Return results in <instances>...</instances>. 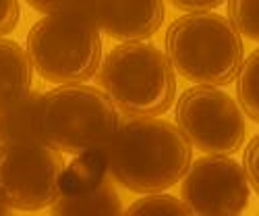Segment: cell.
<instances>
[{"mask_svg":"<svg viewBox=\"0 0 259 216\" xmlns=\"http://www.w3.org/2000/svg\"><path fill=\"white\" fill-rule=\"evenodd\" d=\"M19 15V0H0V38L17 27Z\"/></svg>","mask_w":259,"mask_h":216,"instance_id":"cell-17","label":"cell"},{"mask_svg":"<svg viewBox=\"0 0 259 216\" xmlns=\"http://www.w3.org/2000/svg\"><path fill=\"white\" fill-rule=\"evenodd\" d=\"M124 214H135V216H143V214H158V216H187L191 214L189 206L175 198V196H164V193H149V196L133 202L126 210H122Z\"/></svg>","mask_w":259,"mask_h":216,"instance_id":"cell-14","label":"cell"},{"mask_svg":"<svg viewBox=\"0 0 259 216\" xmlns=\"http://www.w3.org/2000/svg\"><path fill=\"white\" fill-rule=\"evenodd\" d=\"M177 127L205 154H234L245 141V117L241 106L218 85L197 83L177 102Z\"/></svg>","mask_w":259,"mask_h":216,"instance_id":"cell-6","label":"cell"},{"mask_svg":"<svg viewBox=\"0 0 259 216\" xmlns=\"http://www.w3.org/2000/svg\"><path fill=\"white\" fill-rule=\"evenodd\" d=\"M243 40L234 25L215 13H191L168 27L166 56L183 79L228 85L243 64Z\"/></svg>","mask_w":259,"mask_h":216,"instance_id":"cell-3","label":"cell"},{"mask_svg":"<svg viewBox=\"0 0 259 216\" xmlns=\"http://www.w3.org/2000/svg\"><path fill=\"white\" fill-rule=\"evenodd\" d=\"M33 64L17 42L0 38V111L31 92Z\"/></svg>","mask_w":259,"mask_h":216,"instance_id":"cell-11","label":"cell"},{"mask_svg":"<svg viewBox=\"0 0 259 216\" xmlns=\"http://www.w3.org/2000/svg\"><path fill=\"white\" fill-rule=\"evenodd\" d=\"M100 154L112 181L135 193H156L185 177L193 150L177 125L156 117H126Z\"/></svg>","mask_w":259,"mask_h":216,"instance_id":"cell-1","label":"cell"},{"mask_svg":"<svg viewBox=\"0 0 259 216\" xmlns=\"http://www.w3.org/2000/svg\"><path fill=\"white\" fill-rule=\"evenodd\" d=\"M172 5L181 11H189V13H205L209 9L220 7L224 0H170Z\"/></svg>","mask_w":259,"mask_h":216,"instance_id":"cell-19","label":"cell"},{"mask_svg":"<svg viewBox=\"0 0 259 216\" xmlns=\"http://www.w3.org/2000/svg\"><path fill=\"white\" fill-rule=\"evenodd\" d=\"M27 5L39 13H58V11H69V9H79L81 0H27Z\"/></svg>","mask_w":259,"mask_h":216,"instance_id":"cell-18","label":"cell"},{"mask_svg":"<svg viewBox=\"0 0 259 216\" xmlns=\"http://www.w3.org/2000/svg\"><path fill=\"white\" fill-rule=\"evenodd\" d=\"M27 54L50 83H85L102 62L100 29L81 9L50 13L29 29Z\"/></svg>","mask_w":259,"mask_h":216,"instance_id":"cell-5","label":"cell"},{"mask_svg":"<svg viewBox=\"0 0 259 216\" xmlns=\"http://www.w3.org/2000/svg\"><path fill=\"white\" fill-rule=\"evenodd\" d=\"M236 96L241 111L255 123H259V48L243 58L241 71L236 75Z\"/></svg>","mask_w":259,"mask_h":216,"instance_id":"cell-13","label":"cell"},{"mask_svg":"<svg viewBox=\"0 0 259 216\" xmlns=\"http://www.w3.org/2000/svg\"><path fill=\"white\" fill-rule=\"evenodd\" d=\"M50 212L71 216H108L122 212L120 196L106 172L100 150L83 152L62 168L58 196L50 204Z\"/></svg>","mask_w":259,"mask_h":216,"instance_id":"cell-9","label":"cell"},{"mask_svg":"<svg viewBox=\"0 0 259 216\" xmlns=\"http://www.w3.org/2000/svg\"><path fill=\"white\" fill-rule=\"evenodd\" d=\"M41 92H29L25 98L0 111V146L21 141H41L37 129V106Z\"/></svg>","mask_w":259,"mask_h":216,"instance_id":"cell-12","label":"cell"},{"mask_svg":"<svg viewBox=\"0 0 259 216\" xmlns=\"http://www.w3.org/2000/svg\"><path fill=\"white\" fill-rule=\"evenodd\" d=\"M245 172L253 187V191L259 196V133L249 141L245 152Z\"/></svg>","mask_w":259,"mask_h":216,"instance_id":"cell-16","label":"cell"},{"mask_svg":"<svg viewBox=\"0 0 259 216\" xmlns=\"http://www.w3.org/2000/svg\"><path fill=\"white\" fill-rule=\"evenodd\" d=\"M228 17L241 35L259 42V0H228Z\"/></svg>","mask_w":259,"mask_h":216,"instance_id":"cell-15","label":"cell"},{"mask_svg":"<svg viewBox=\"0 0 259 216\" xmlns=\"http://www.w3.org/2000/svg\"><path fill=\"white\" fill-rule=\"evenodd\" d=\"M9 212H11V208H9L3 200H0V214H9Z\"/></svg>","mask_w":259,"mask_h":216,"instance_id":"cell-20","label":"cell"},{"mask_svg":"<svg viewBox=\"0 0 259 216\" xmlns=\"http://www.w3.org/2000/svg\"><path fill=\"white\" fill-rule=\"evenodd\" d=\"M96 79L124 117H160L177 96L175 69L168 56L145 42L112 48Z\"/></svg>","mask_w":259,"mask_h":216,"instance_id":"cell-2","label":"cell"},{"mask_svg":"<svg viewBox=\"0 0 259 216\" xmlns=\"http://www.w3.org/2000/svg\"><path fill=\"white\" fill-rule=\"evenodd\" d=\"M92 23L120 42L152 38L164 23V0H81Z\"/></svg>","mask_w":259,"mask_h":216,"instance_id":"cell-10","label":"cell"},{"mask_svg":"<svg viewBox=\"0 0 259 216\" xmlns=\"http://www.w3.org/2000/svg\"><path fill=\"white\" fill-rule=\"evenodd\" d=\"M60 152L44 141L0 146V200L21 212L48 208L58 196Z\"/></svg>","mask_w":259,"mask_h":216,"instance_id":"cell-7","label":"cell"},{"mask_svg":"<svg viewBox=\"0 0 259 216\" xmlns=\"http://www.w3.org/2000/svg\"><path fill=\"white\" fill-rule=\"evenodd\" d=\"M181 196L191 214H241L249 204V179L245 168L234 158L211 154L189 164L183 177Z\"/></svg>","mask_w":259,"mask_h":216,"instance_id":"cell-8","label":"cell"},{"mask_svg":"<svg viewBox=\"0 0 259 216\" xmlns=\"http://www.w3.org/2000/svg\"><path fill=\"white\" fill-rule=\"evenodd\" d=\"M118 121L112 100L83 83H62L41 92L37 106L41 141L67 154L100 150L114 133Z\"/></svg>","mask_w":259,"mask_h":216,"instance_id":"cell-4","label":"cell"}]
</instances>
